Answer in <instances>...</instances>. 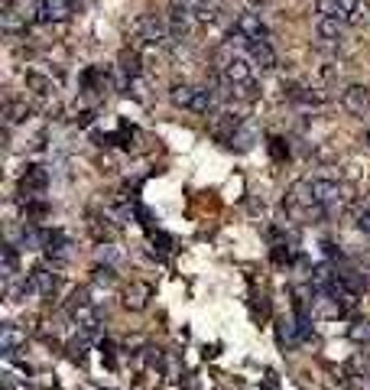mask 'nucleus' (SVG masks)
I'll return each mask as SVG.
<instances>
[{
  "instance_id": "nucleus-15",
  "label": "nucleus",
  "mask_w": 370,
  "mask_h": 390,
  "mask_svg": "<svg viewBox=\"0 0 370 390\" xmlns=\"http://www.w3.org/2000/svg\"><path fill=\"white\" fill-rule=\"evenodd\" d=\"M345 20L338 17H321L319 20V36L321 39H328V43H335V39H341V33H345Z\"/></svg>"
},
{
  "instance_id": "nucleus-13",
  "label": "nucleus",
  "mask_w": 370,
  "mask_h": 390,
  "mask_svg": "<svg viewBox=\"0 0 370 390\" xmlns=\"http://www.w3.org/2000/svg\"><path fill=\"white\" fill-rule=\"evenodd\" d=\"M46 241H49V231H39V228H33V225H26L23 234H20V244H23L26 251H46Z\"/></svg>"
},
{
  "instance_id": "nucleus-2",
  "label": "nucleus",
  "mask_w": 370,
  "mask_h": 390,
  "mask_svg": "<svg viewBox=\"0 0 370 390\" xmlns=\"http://www.w3.org/2000/svg\"><path fill=\"white\" fill-rule=\"evenodd\" d=\"M221 56H224V59H221V72H224L227 85H231V88L253 85V62L247 59V56H241V52H231V49H224Z\"/></svg>"
},
{
  "instance_id": "nucleus-25",
  "label": "nucleus",
  "mask_w": 370,
  "mask_h": 390,
  "mask_svg": "<svg viewBox=\"0 0 370 390\" xmlns=\"http://www.w3.org/2000/svg\"><path fill=\"white\" fill-rule=\"evenodd\" d=\"M253 4H263V0H253Z\"/></svg>"
},
{
  "instance_id": "nucleus-8",
  "label": "nucleus",
  "mask_w": 370,
  "mask_h": 390,
  "mask_svg": "<svg viewBox=\"0 0 370 390\" xmlns=\"http://www.w3.org/2000/svg\"><path fill=\"white\" fill-rule=\"evenodd\" d=\"M150 296H153L150 283L134 280L130 287L124 289V309H127V313H143L146 306H150Z\"/></svg>"
},
{
  "instance_id": "nucleus-20",
  "label": "nucleus",
  "mask_w": 370,
  "mask_h": 390,
  "mask_svg": "<svg viewBox=\"0 0 370 390\" xmlns=\"http://www.w3.org/2000/svg\"><path fill=\"white\" fill-rule=\"evenodd\" d=\"M91 273H94L91 280L98 283V287H114V280H117V277H114V267H108V263H104V267L98 263V267H94Z\"/></svg>"
},
{
  "instance_id": "nucleus-16",
  "label": "nucleus",
  "mask_w": 370,
  "mask_h": 390,
  "mask_svg": "<svg viewBox=\"0 0 370 390\" xmlns=\"http://www.w3.org/2000/svg\"><path fill=\"white\" fill-rule=\"evenodd\" d=\"M169 98H172V104H176V108H192V98H195V85H172L169 88Z\"/></svg>"
},
{
  "instance_id": "nucleus-5",
  "label": "nucleus",
  "mask_w": 370,
  "mask_h": 390,
  "mask_svg": "<svg viewBox=\"0 0 370 390\" xmlns=\"http://www.w3.org/2000/svg\"><path fill=\"white\" fill-rule=\"evenodd\" d=\"M341 104H345L347 114L364 118V114L370 111V88L367 85H347L345 94H341Z\"/></svg>"
},
{
  "instance_id": "nucleus-18",
  "label": "nucleus",
  "mask_w": 370,
  "mask_h": 390,
  "mask_svg": "<svg viewBox=\"0 0 370 390\" xmlns=\"http://www.w3.org/2000/svg\"><path fill=\"white\" fill-rule=\"evenodd\" d=\"M120 72L130 75V82L140 78V56H136V52H124V56H120Z\"/></svg>"
},
{
  "instance_id": "nucleus-3",
  "label": "nucleus",
  "mask_w": 370,
  "mask_h": 390,
  "mask_svg": "<svg viewBox=\"0 0 370 390\" xmlns=\"http://www.w3.org/2000/svg\"><path fill=\"white\" fill-rule=\"evenodd\" d=\"M75 13V4L72 0H39L36 4V20L39 23H65Z\"/></svg>"
},
{
  "instance_id": "nucleus-21",
  "label": "nucleus",
  "mask_w": 370,
  "mask_h": 390,
  "mask_svg": "<svg viewBox=\"0 0 370 390\" xmlns=\"http://www.w3.org/2000/svg\"><path fill=\"white\" fill-rule=\"evenodd\" d=\"M30 118V108L26 104H17V101H10L7 104V124H17V120Z\"/></svg>"
},
{
  "instance_id": "nucleus-24",
  "label": "nucleus",
  "mask_w": 370,
  "mask_h": 390,
  "mask_svg": "<svg viewBox=\"0 0 370 390\" xmlns=\"http://www.w3.org/2000/svg\"><path fill=\"white\" fill-rule=\"evenodd\" d=\"M367 144H370V127H367Z\"/></svg>"
},
{
  "instance_id": "nucleus-10",
  "label": "nucleus",
  "mask_w": 370,
  "mask_h": 390,
  "mask_svg": "<svg viewBox=\"0 0 370 390\" xmlns=\"http://www.w3.org/2000/svg\"><path fill=\"white\" fill-rule=\"evenodd\" d=\"M46 182H49V172L42 170V166H30V170L23 172V179H20V189H23L26 202H30V199H36V195H42Z\"/></svg>"
},
{
  "instance_id": "nucleus-11",
  "label": "nucleus",
  "mask_w": 370,
  "mask_h": 390,
  "mask_svg": "<svg viewBox=\"0 0 370 390\" xmlns=\"http://www.w3.org/2000/svg\"><path fill=\"white\" fill-rule=\"evenodd\" d=\"M247 59L253 62V68H260V72H269V68H276V52H273L269 39L250 43V49H247Z\"/></svg>"
},
{
  "instance_id": "nucleus-4",
  "label": "nucleus",
  "mask_w": 370,
  "mask_h": 390,
  "mask_svg": "<svg viewBox=\"0 0 370 390\" xmlns=\"http://www.w3.org/2000/svg\"><path fill=\"white\" fill-rule=\"evenodd\" d=\"M30 289L42 299H52L56 293H59V277H56V270H49V267H36V270H30Z\"/></svg>"
},
{
  "instance_id": "nucleus-1",
  "label": "nucleus",
  "mask_w": 370,
  "mask_h": 390,
  "mask_svg": "<svg viewBox=\"0 0 370 390\" xmlns=\"http://www.w3.org/2000/svg\"><path fill=\"white\" fill-rule=\"evenodd\" d=\"M309 192H312L315 208H319L325 218L335 215L338 208H341V202H345V189L338 186L335 179H309Z\"/></svg>"
},
{
  "instance_id": "nucleus-14",
  "label": "nucleus",
  "mask_w": 370,
  "mask_h": 390,
  "mask_svg": "<svg viewBox=\"0 0 370 390\" xmlns=\"http://www.w3.org/2000/svg\"><path fill=\"white\" fill-rule=\"evenodd\" d=\"M192 114H211L215 111V92H211L208 85H202V88H195V98H192Z\"/></svg>"
},
{
  "instance_id": "nucleus-19",
  "label": "nucleus",
  "mask_w": 370,
  "mask_h": 390,
  "mask_svg": "<svg viewBox=\"0 0 370 390\" xmlns=\"http://www.w3.org/2000/svg\"><path fill=\"white\" fill-rule=\"evenodd\" d=\"M4 280H13L17 277V251H13V244L4 247Z\"/></svg>"
},
{
  "instance_id": "nucleus-9",
  "label": "nucleus",
  "mask_w": 370,
  "mask_h": 390,
  "mask_svg": "<svg viewBox=\"0 0 370 390\" xmlns=\"http://www.w3.org/2000/svg\"><path fill=\"white\" fill-rule=\"evenodd\" d=\"M234 30H241L250 43L269 39V30H267V23H263L260 13H241V17H237V23H234Z\"/></svg>"
},
{
  "instance_id": "nucleus-12",
  "label": "nucleus",
  "mask_w": 370,
  "mask_h": 390,
  "mask_svg": "<svg viewBox=\"0 0 370 390\" xmlns=\"http://www.w3.org/2000/svg\"><path fill=\"white\" fill-rule=\"evenodd\" d=\"M23 345H26V332L13 322H4V329H0V348H4L7 355H13V351H20Z\"/></svg>"
},
{
  "instance_id": "nucleus-17",
  "label": "nucleus",
  "mask_w": 370,
  "mask_h": 390,
  "mask_svg": "<svg viewBox=\"0 0 370 390\" xmlns=\"http://www.w3.org/2000/svg\"><path fill=\"white\" fill-rule=\"evenodd\" d=\"M354 345H370V319H357V322L347 329Z\"/></svg>"
},
{
  "instance_id": "nucleus-7",
  "label": "nucleus",
  "mask_w": 370,
  "mask_h": 390,
  "mask_svg": "<svg viewBox=\"0 0 370 390\" xmlns=\"http://www.w3.org/2000/svg\"><path fill=\"white\" fill-rule=\"evenodd\" d=\"M315 7H319L321 17H338L345 23H351L357 7H361V0H315Z\"/></svg>"
},
{
  "instance_id": "nucleus-23",
  "label": "nucleus",
  "mask_w": 370,
  "mask_h": 390,
  "mask_svg": "<svg viewBox=\"0 0 370 390\" xmlns=\"http://www.w3.org/2000/svg\"><path fill=\"white\" fill-rule=\"evenodd\" d=\"M357 228H361V231H370V212H364L361 218H357Z\"/></svg>"
},
{
  "instance_id": "nucleus-22",
  "label": "nucleus",
  "mask_w": 370,
  "mask_h": 390,
  "mask_svg": "<svg viewBox=\"0 0 370 390\" xmlns=\"http://www.w3.org/2000/svg\"><path fill=\"white\" fill-rule=\"evenodd\" d=\"M26 85L36 88V94H49V92H52V85H49V82H46L42 75H26Z\"/></svg>"
},
{
  "instance_id": "nucleus-6",
  "label": "nucleus",
  "mask_w": 370,
  "mask_h": 390,
  "mask_svg": "<svg viewBox=\"0 0 370 390\" xmlns=\"http://www.w3.org/2000/svg\"><path fill=\"white\" fill-rule=\"evenodd\" d=\"M198 17L195 10H189V7H169V13H166V23H169V36L172 39H182V36H189V30H192V20Z\"/></svg>"
}]
</instances>
